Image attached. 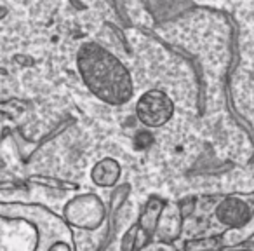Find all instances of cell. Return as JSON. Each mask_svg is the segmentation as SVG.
I'll return each instance as SVG.
<instances>
[{"label":"cell","instance_id":"3957f363","mask_svg":"<svg viewBox=\"0 0 254 251\" xmlns=\"http://www.w3.org/2000/svg\"><path fill=\"white\" fill-rule=\"evenodd\" d=\"M92 181L99 187H112L120 178V166L113 159H103L92 169Z\"/></svg>","mask_w":254,"mask_h":251},{"label":"cell","instance_id":"6da1fadb","mask_svg":"<svg viewBox=\"0 0 254 251\" xmlns=\"http://www.w3.org/2000/svg\"><path fill=\"white\" fill-rule=\"evenodd\" d=\"M77 67L84 84L101 101L122 105L132 98V79L117 56L96 42H85L78 49Z\"/></svg>","mask_w":254,"mask_h":251},{"label":"cell","instance_id":"277c9868","mask_svg":"<svg viewBox=\"0 0 254 251\" xmlns=\"http://www.w3.org/2000/svg\"><path fill=\"white\" fill-rule=\"evenodd\" d=\"M152 135H150L148 131H141V133H138V136H136V149H141V150H145V149H148L150 145H152Z\"/></svg>","mask_w":254,"mask_h":251},{"label":"cell","instance_id":"7a4b0ae2","mask_svg":"<svg viewBox=\"0 0 254 251\" xmlns=\"http://www.w3.org/2000/svg\"><path fill=\"white\" fill-rule=\"evenodd\" d=\"M174 105L171 98L162 91H148L138 99L136 103V115L139 122H143L148 128H160L173 117Z\"/></svg>","mask_w":254,"mask_h":251}]
</instances>
